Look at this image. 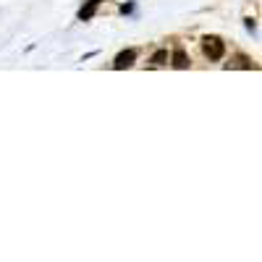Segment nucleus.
<instances>
[{
  "instance_id": "obj_1",
  "label": "nucleus",
  "mask_w": 262,
  "mask_h": 262,
  "mask_svg": "<svg viewBox=\"0 0 262 262\" xmlns=\"http://www.w3.org/2000/svg\"><path fill=\"white\" fill-rule=\"evenodd\" d=\"M202 50H205V55L210 58V60H221L223 55H226V45L217 37H205L202 39Z\"/></svg>"
},
{
  "instance_id": "obj_3",
  "label": "nucleus",
  "mask_w": 262,
  "mask_h": 262,
  "mask_svg": "<svg viewBox=\"0 0 262 262\" xmlns=\"http://www.w3.org/2000/svg\"><path fill=\"white\" fill-rule=\"evenodd\" d=\"M100 3H102V0H90L86 6H81V11H79V21H90V18L95 16V11L100 8Z\"/></svg>"
},
{
  "instance_id": "obj_2",
  "label": "nucleus",
  "mask_w": 262,
  "mask_h": 262,
  "mask_svg": "<svg viewBox=\"0 0 262 262\" xmlns=\"http://www.w3.org/2000/svg\"><path fill=\"white\" fill-rule=\"evenodd\" d=\"M134 60H137V50H123V53H118V58H116V63H113V69H116V71L131 69V66H134Z\"/></svg>"
},
{
  "instance_id": "obj_5",
  "label": "nucleus",
  "mask_w": 262,
  "mask_h": 262,
  "mask_svg": "<svg viewBox=\"0 0 262 262\" xmlns=\"http://www.w3.org/2000/svg\"><path fill=\"white\" fill-rule=\"evenodd\" d=\"M165 60H168V53L165 50H158L155 55H152V66H163Z\"/></svg>"
},
{
  "instance_id": "obj_4",
  "label": "nucleus",
  "mask_w": 262,
  "mask_h": 262,
  "mask_svg": "<svg viewBox=\"0 0 262 262\" xmlns=\"http://www.w3.org/2000/svg\"><path fill=\"white\" fill-rule=\"evenodd\" d=\"M173 66H176L179 71L189 69V55H186V50H184V48H176V50H173Z\"/></svg>"
}]
</instances>
